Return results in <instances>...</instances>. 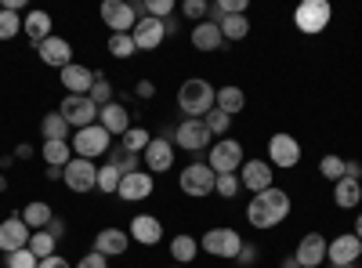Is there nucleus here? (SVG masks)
<instances>
[{
    "label": "nucleus",
    "instance_id": "f257e3e1",
    "mask_svg": "<svg viewBox=\"0 0 362 268\" xmlns=\"http://www.w3.org/2000/svg\"><path fill=\"white\" fill-rule=\"evenodd\" d=\"M286 214H290V196L283 189H276V185L257 192L247 203V218H250L254 228H276L279 221H286Z\"/></svg>",
    "mask_w": 362,
    "mask_h": 268
},
{
    "label": "nucleus",
    "instance_id": "f03ea898",
    "mask_svg": "<svg viewBox=\"0 0 362 268\" xmlns=\"http://www.w3.org/2000/svg\"><path fill=\"white\" fill-rule=\"evenodd\" d=\"M214 98H218V87H210L199 76H192L177 87V105L185 116H192V120H203V116L214 109Z\"/></svg>",
    "mask_w": 362,
    "mask_h": 268
},
{
    "label": "nucleus",
    "instance_id": "7ed1b4c3",
    "mask_svg": "<svg viewBox=\"0 0 362 268\" xmlns=\"http://www.w3.org/2000/svg\"><path fill=\"white\" fill-rule=\"evenodd\" d=\"M329 18H334V8H329L326 0H305V4H297V11H293V25L308 37L322 33L329 25Z\"/></svg>",
    "mask_w": 362,
    "mask_h": 268
},
{
    "label": "nucleus",
    "instance_id": "20e7f679",
    "mask_svg": "<svg viewBox=\"0 0 362 268\" xmlns=\"http://www.w3.org/2000/svg\"><path fill=\"white\" fill-rule=\"evenodd\" d=\"M58 112L66 116L69 127L83 131V127H95V124H98V112H102V109L90 102L87 95H66V98H62V109H58Z\"/></svg>",
    "mask_w": 362,
    "mask_h": 268
},
{
    "label": "nucleus",
    "instance_id": "39448f33",
    "mask_svg": "<svg viewBox=\"0 0 362 268\" xmlns=\"http://www.w3.org/2000/svg\"><path fill=\"white\" fill-rule=\"evenodd\" d=\"M199 247L206 254H214V257L232 261V257H239V250H243V235H239L235 228H210L199 240Z\"/></svg>",
    "mask_w": 362,
    "mask_h": 268
},
{
    "label": "nucleus",
    "instance_id": "423d86ee",
    "mask_svg": "<svg viewBox=\"0 0 362 268\" xmlns=\"http://www.w3.org/2000/svg\"><path fill=\"white\" fill-rule=\"evenodd\" d=\"M214 182H218V174L210 170V163H189L177 174V185L185 196H210L214 192Z\"/></svg>",
    "mask_w": 362,
    "mask_h": 268
},
{
    "label": "nucleus",
    "instance_id": "0eeeda50",
    "mask_svg": "<svg viewBox=\"0 0 362 268\" xmlns=\"http://www.w3.org/2000/svg\"><path fill=\"white\" fill-rule=\"evenodd\" d=\"M109 131L102 127V124H95V127H83V131H76L73 134V148H76V156H83V160H95V156H105L109 153Z\"/></svg>",
    "mask_w": 362,
    "mask_h": 268
},
{
    "label": "nucleus",
    "instance_id": "6e6552de",
    "mask_svg": "<svg viewBox=\"0 0 362 268\" xmlns=\"http://www.w3.org/2000/svg\"><path fill=\"white\" fill-rule=\"evenodd\" d=\"M239 167H243V145L225 138L218 145H210V170L214 174H235Z\"/></svg>",
    "mask_w": 362,
    "mask_h": 268
},
{
    "label": "nucleus",
    "instance_id": "1a4fd4ad",
    "mask_svg": "<svg viewBox=\"0 0 362 268\" xmlns=\"http://www.w3.org/2000/svg\"><path fill=\"white\" fill-rule=\"evenodd\" d=\"M66 189H73V192L98 189V167H95V160L73 156V160L66 163Z\"/></svg>",
    "mask_w": 362,
    "mask_h": 268
},
{
    "label": "nucleus",
    "instance_id": "9d476101",
    "mask_svg": "<svg viewBox=\"0 0 362 268\" xmlns=\"http://www.w3.org/2000/svg\"><path fill=\"white\" fill-rule=\"evenodd\" d=\"M268 163L272 167H297L300 163V145H297V138H290V134H272L268 138Z\"/></svg>",
    "mask_w": 362,
    "mask_h": 268
},
{
    "label": "nucleus",
    "instance_id": "9b49d317",
    "mask_svg": "<svg viewBox=\"0 0 362 268\" xmlns=\"http://www.w3.org/2000/svg\"><path fill=\"white\" fill-rule=\"evenodd\" d=\"M131 40H134L138 51H153V47H160V44L167 40V25H163L160 18L141 15V18L134 22V29H131Z\"/></svg>",
    "mask_w": 362,
    "mask_h": 268
},
{
    "label": "nucleus",
    "instance_id": "f8f14e48",
    "mask_svg": "<svg viewBox=\"0 0 362 268\" xmlns=\"http://www.w3.org/2000/svg\"><path fill=\"white\" fill-rule=\"evenodd\" d=\"M358 257H362V240L355 232H344V235L326 243V261L329 264H355Z\"/></svg>",
    "mask_w": 362,
    "mask_h": 268
},
{
    "label": "nucleus",
    "instance_id": "ddd939ff",
    "mask_svg": "<svg viewBox=\"0 0 362 268\" xmlns=\"http://www.w3.org/2000/svg\"><path fill=\"white\" fill-rule=\"evenodd\" d=\"M102 22L112 29V33H131L134 22H138V11L124 0H105L102 4Z\"/></svg>",
    "mask_w": 362,
    "mask_h": 268
},
{
    "label": "nucleus",
    "instance_id": "4468645a",
    "mask_svg": "<svg viewBox=\"0 0 362 268\" xmlns=\"http://www.w3.org/2000/svg\"><path fill=\"white\" fill-rule=\"evenodd\" d=\"M239 185L250 189L254 196L272 189V163L268 160H243V167H239Z\"/></svg>",
    "mask_w": 362,
    "mask_h": 268
},
{
    "label": "nucleus",
    "instance_id": "2eb2a0df",
    "mask_svg": "<svg viewBox=\"0 0 362 268\" xmlns=\"http://www.w3.org/2000/svg\"><path fill=\"white\" fill-rule=\"evenodd\" d=\"M174 141L181 145V148H189V153H199V148H206L210 145V127L203 124V120H181L177 124V131H174Z\"/></svg>",
    "mask_w": 362,
    "mask_h": 268
},
{
    "label": "nucleus",
    "instance_id": "dca6fc26",
    "mask_svg": "<svg viewBox=\"0 0 362 268\" xmlns=\"http://www.w3.org/2000/svg\"><path fill=\"white\" fill-rule=\"evenodd\" d=\"M116 196L124 203H141L153 196V174L148 170H134V174H124V182H119Z\"/></svg>",
    "mask_w": 362,
    "mask_h": 268
},
{
    "label": "nucleus",
    "instance_id": "f3484780",
    "mask_svg": "<svg viewBox=\"0 0 362 268\" xmlns=\"http://www.w3.org/2000/svg\"><path fill=\"white\" fill-rule=\"evenodd\" d=\"M29 235H33V228H29L22 218H8V221H0V250H4V254L25 250V247H29Z\"/></svg>",
    "mask_w": 362,
    "mask_h": 268
},
{
    "label": "nucleus",
    "instance_id": "a211bd4d",
    "mask_svg": "<svg viewBox=\"0 0 362 268\" xmlns=\"http://www.w3.org/2000/svg\"><path fill=\"white\" fill-rule=\"evenodd\" d=\"M37 54L44 58L47 66H54L58 73H62L66 66H73V44L62 40V37H54V33H51L44 44H37Z\"/></svg>",
    "mask_w": 362,
    "mask_h": 268
},
{
    "label": "nucleus",
    "instance_id": "6ab92c4d",
    "mask_svg": "<svg viewBox=\"0 0 362 268\" xmlns=\"http://www.w3.org/2000/svg\"><path fill=\"white\" fill-rule=\"evenodd\" d=\"M141 160H145L148 174H163V170L174 167V145L167 138H153V141H148V148L141 153Z\"/></svg>",
    "mask_w": 362,
    "mask_h": 268
},
{
    "label": "nucleus",
    "instance_id": "aec40b11",
    "mask_svg": "<svg viewBox=\"0 0 362 268\" xmlns=\"http://www.w3.org/2000/svg\"><path fill=\"white\" fill-rule=\"evenodd\" d=\"M127 247H131V232L124 228H102L95 235V254L102 257H119V254H127Z\"/></svg>",
    "mask_w": 362,
    "mask_h": 268
},
{
    "label": "nucleus",
    "instance_id": "412c9836",
    "mask_svg": "<svg viewBox=\"0 0 362 268\" xmlns=\"http://www.w3.org/2000/svg\"><path fill=\"white\" fill-rule=\"evenodd\" d=\"M293 257L300 261V268H319L326 261V240H322L319 232H308L305 240L297 243V254Z\"/></svg>",
    "mask_w": 362,
    "mask_h": 268
},
{
    "label": "nucleus",
    "instance_id": "4be33fe9",
    "mask_svg": "<svg viewBox=\"0 0 362 268\" xmlns=\"http://www.w3.org/2000/svg\"><path fill=\"white\" fill-rule=\"evenodd\" d=\"M131 240H138L141 247H156L163 240V225L153 218V214H138L131 221Z\"/></svg>",
    "mask_w": 362,
    "mask_h": 268
},
{
    "label": "nucleus",
    "instance_id": "5701e85b",
    "mask_svg": "<svg viewBox=\"0 0 362 268\" xmlns=\"http://www.w3.org/2000/svg\"><path fill=\"white\" fill-rule=\"evenodd\" d=\"M62 87L69 95H90V87H95V73H90L87 66H80V62H73V66L62 69Z\"/></svg>",
    "mask_w": 362,
    "mask_h": 268
},
{
    "label": "nucleus",
    "instance_id": "b1692460",
    "mask_svg": "<svg viewBox=\"0 0 362 268\" xmlns=\"http://www.w3.org/2000/svg\"><path fill=\"white\" fill-rule=\"evenodd\" d=\"M98 124H102L109 134H119V138H124V134L131 131V116H127V109L119 105V102H109V105L98 112Z\"/></svg>",
    "mask_w": 362,
    "mask_h": 268
},
{
    "label": "nucleus",
    "instance_id": "393cba45",
    "mask_svg": "<svg viewBox=\"0 0 362 268\" xmlns=\"http://www.w3.org/2000/svg\"><path fill=\"white\" fill-rule=\"evenodd\" d=\"M221 44H225L221 25H214L210 18L196 22V29H192V47H196V51H218Z\"/></svg>",
    "mask_w": 362,
    "mask_h": 268
},
{
    "label": "nucleus",
    "instance_id": "a878e982",
    "mask_svg": "<svg viewBox=\"0 0 362 268\" xmlns=\"http://www.w3.org/2000/svg\"><path fill=\"white\" fill-rule=\"evenodd\" d=\"M22 33L33 40V47L44 44V40L51 37V15H47V11H29L25 22H22Z\"/></svg>",
    "mask_w": 362,
    "mask_h": 268
},
{
    "label": "nucleus",
    "instance_id": "bb28decb",
    "mask_svg": "<svg viewBox=\"0 0 362 268\" xmlns=\"http://www.w3.org/2000/svg\"><path fill=\"white\" fill-rule=\"evenodd\" d=\"M334 203L341 206V211H355V203H362V185L355 182V177H341V182L334 185Z\"/></svg>",
    "mask_w": 362,
    "mask_h": 268
},
{
    "label": "nucleus",
    "instance_id": "cd10ccee",
    "mask_svg": "<svg viewBox=\"0 0 362 268\" xmlns=\"http://www.w3.org/2000/svg\"><path fill=\"white\" fill-rule=\"evenodd\" d=\"M18 218H22L29 228H33V232H40V228L51 225L54 214H51V206H47L44 199H33V203H25V206H22V214H18Z\"/></svg>",
    "mask_w": 362,
    "mask_h": 268
},
{
    "label": "nucleus",
    "instance_id": "c85d7f7f",
    "mask_svg": "<svg viewBox=\"0 0 362 268\" xmlns=\"http://www.w3.org/2000/svg\"><path fill=\"white\" fill-rule=\"evenodd\" d=\"M40 134H44V141H69L66 116L62 112H47L44 120H40Z\"/></svg>",
    "mask_w": 362,
    "mask_h": 268
},
{
    "label": "nucleus",
    "instance_id": "c756f323",
    "mask_svg": "<svg viewBox=\"0 0 362 268\" xmlns=\"http://www.w3.org/2000/svg\"><path fill=\"white\" fill-rule=\"evenodd\" d=\"M214 105H218L221 112L235 116V112H243V105H247V95L239 91V87H218V98H214Z\"/></svg>",
    "mask_w": 362,
    "mask_h": 268
},
{
    "label": "nucleus",
    "instance_id": "7c9ffc66",
    "mask_svg": "<svg viewBox=\"0 0 362 268\" xmlns=\"http://www.w3.org/2000/svg\"><path fill=\"white\" fill-rule=\"evenodd\" d=\"M73 160V145L69 141H44V163L47 167H66Z\"/></svg>",
    "mask_w": 362,
    "mask_h": 268
},
{
    "label": "nucleus",
    "instance_id": "2f4dec72",
    "mask_svg": "<svg viewBox=\"0 0 362 268\" xmlns=\"http://www.w3.org/2000/svg\"><path fill=\"white\" fill-rule=\"evenodd\" d=\"M170 254H174V261H181V264H189L196 254H199V240H192V235H174L170 240Z\"/></svg>",
    "mask_w": 362,
    "mask_h": 268
},
{
    "label": "nucleus",
    "instance_id": "473e14b6",
    "mask_svg": "<svg viewBox=\"0 0 362 268\" xmlns=\"http://www.w3.org/2000/svg\"><path fill=\"white\" fill-rule=\"evenodd\" d=\"M218 25H221V37H225V40H243V37L250 33L247 15H225Z\"/></svg>",
    "mask_w": 362,
    "mask_h": 268
},
{
    "label": "nucleus",
    "instance_id": "72a5a7b5",
    "mask_svg": "<svg viewBox=\"0 0 362 268\" xmlns=\"http://www.w3.org/2000/svg\"><path fill=\"white\" fill-rule=\"evenodd\" d=\"M54 247H58V240L47 232V228H40V232H33L29 235V250L37 254V261H44V257H51L54 254Z\"/></svg>",
    "mask_w": 362,
    "mask_h": 268
},
{
    "label": "nucleus",
    "instance_id": "f704fd0d",
    "mask_svg": "<svg viewBox=\"0 0 362 268\" xmlns=\"http://www.w3.org/2000/svg\"><path fill=\"white\" fill-rule=\"evenodd\" d=\"M119 182H124V174H119V167H116V163H105V167H98V192L112 196V192L119 189Z\"/></svg>",
    "mask_w": 362,
    "mask_h": 268
},
{
    "label": "nucleus",
    "instance_id": "c9c22d12",
    "mask_svg": "<svg viewBox=\"0 0 362 268\" xmlns=\"http://www.w3.org/2000/svg\"><path fill=\"white\" fill-rule=\"evenodd\" d=\"M148 141H153V134H148L145 127H131L127 134H124V148H127V153H145V148H148Z\"/></svg>",
    "mask_w": 362,
    "mask_h": 268
},
{
    "label": "nucleus",
    "instance_id": "e433bc0d",
    "mask_svg": "<svg viewBox=\"0 0 362 268\" xmlns=\"http://www.w3.org/2000/svg\"><path fill=\"white\" fill-rule=\"evenodd\" d=\"M138 47H134V40H131V33H112L109 37V54L112 58H131Z\"/></svg>",
    "mask_w": 362,
    "mask_h": 268
},
{
    "label": "nucleus",
    "instance_id": "4c0bfd02",
    "mask_svg": "<svg viewBox=\"0 0 362 268\" xmlns=\"http://www.w3.org/2000/svg\"><path fill=\"white\" fill-rule=\"evenodd\" d=\"M319 174L326 177V182L337 185L341 177H344V160H341V156H322V160H319Z\"/></svg>",
    "mask_w": 362,
    "mask_h": 268
},
{
    "label": "nucleus",
    "instance_id": "58836bf2",
    "mask_svg": "<svg viewBox=\"0 0 362 268\" xmlns=\"http://www.w3.org/2000/svg\"><path fill=\"white\" fill-rule=\"evenodd\" d=\"M203 124L210 127V134H225V131L232 127V116H228V112H221V109L214 105V109H210V112L203 116Z\"/></svg>",
    "mask_w": 362,
    "mask_h": 268
},
{
    "label": "nucleus",
    "instance_id": "ea45409f",
    "mask_svg": "<svg viewBox=\"0 0 362 268\" xmlns=\"http://www.w3.org/2000/svg\"><path fill=\"white\" fill-rule=\"evenodd\" d=\"M22 33V22H18V11H4L0 8V40H11Z\"/></svg>",
    "mask_w": 362,
    "mask_h": 268
},
{
    "label": "nucleus",
    "instance_id": "a19ab883",
    "mask_svg": "<svg viewBox=\"0 0 362 268\" xmlns=\"http://www.w3.org/2000/svg\"><path fill=\"white\" fill-rule=\"evenodd\" d=\"M90 102H95L98 109H105L109 102H112V87H109V80L105 76H95V87H90V95H87Z\"/></svg>",
    "mask_w": 362,
    "mask_h": 268
},
{
    "label": "nucleus",
    "instance_id": "79ce46f5",
    "mask_svg": "<svg viewBox=\"0 0 362 268\" xmlns=\"http://www.w3.org/2000/svg\"><path fill=\"white\" fill-rule=\"evenodd\" d=\"M109 163H116L119 174H134V170H141V156H138V153H127V148H124V153H116Z\"/></svg>",
    "mask_w": 362,
    "mask_h": 268
},
{
    "label": "nucleus",
    "instance_id": "37998d69",
    "mask_svg": "<svg viewBox=\"0 0 362 268\" xmlns=\"http://www.w3.org/2000/svg\"><path fill=\"white\" fill-rule=\"evenodd\" d=\"M145 15H148V18L167 22V18L174 15V0H148V4H145Z\"/></svg>",
    "mask_w": 362,
    "mask_h": 268
},
{
    "label": "nucleus",
    "instance_id": "c03bdc74",
    "mask_svg": "<svg viewBox=\"0 0 362 268\" xmlns=\"http://www.w3.org/2000/svg\"><path fill=\"white\" fill-rule=\"evenodd\" d=\"M214 192H218V196H225V199H232V196L239 192V177H235V174H218Z\"/></svg>",
    "mask_w": 362,
    "mask_h": 268
},
{
    "label": "nucleus",
    "instance_id": "a18cd8bd",
    "mask_svg": "<svg viewBox=\"0 0 362 268\" xmlns=\"http://www.w3.org/2000/svg\"><path fill=\"white\" fill-rule=\"evenodd\" d=\"M40 261H37V254L33 250H15V254H8V268H37Z\"/></svg>",
    "mask_w": 362,
    "mask_h": 268
},
{
    "label": "nucleus",
    "instance_id": "49530a36",
    "mask_svg": "<svg viewBox=\"0 0 362 268\" xmlns=\"http://www.w3.org/2000/svg\"><path fill=\"white\" fill-rule=\"evenodd\" d=\"M181 15L203 22V15H210V4H206V0H185V4H181Z\"/></svg>",
    "mask_w": 362,
    "mask_h": 268
},
{
    "label": "nucleus",
    "instance_id": "de8ad7c7",
    "mask_svg": "<svg viewBox=\"0 0 362 268\" xmlns=\"http://www.w3.org/2000/svg\"><path fill=\"white\" fill-rule=\"evenodd\" d=\"M76 268H109V261H105L102 254H95V250H90V254H83V257L76 261Z\"/></svg>",
    "mask_w": 362,
    "mask_h": 268
},
{
    "label": "nucleus",
    "instance_id": "09e8293b",
    "mask_svg": "<svg viewBox=\"0 0 362 268\" xmlns=\"http://www.w3.org/2000/svg\"><path fill=\"white\" fill-rule=\"evenodd\" d=\"M47 232L54 235V240H66V221H62V218H51V225H47Z\"/></svg>",
    "mask_w": 362,
    "mask_h": 268
},
{
    "label": "nucleus",
    "instance_id": "8fccbe9b",
    "mask_svg": "<svg viewBox=\"0 0 362 268\" xmlns=\"http://www.w3.org/2000/svg\"><path fill=\"white\" fill-rule=\"evenodd\" d=\"M37 268H69V261H66V257H58V254H51V257H44Z\"/></svg>",
    "mask_w": 362,
    "mask_h": 268
},
{
    "label": "nucleus",
    "instance_id": "3c124183",
    "mask_svg": "<svg viewBox=\"0 0 362 268\" xmlns=\"http://www.w3.org/2000/svg\"><path fill=\"white\" fill-rule=\"evenodd\" d=\"M138 98H156V83L153 80H141L138 83Z\"/></svg>",
    "mask_w": 362,
    "mask_h": 268
},
{
    "label": "nucleus",
    "instance_id": "603ef678",
    "mask_svg": "<svg viewBox=\"0 0 362 268\" xmlns=\"http://www.w3.org/2000/svg\"><path fill=\"white\" fill-rule=\"evenodd\" d=\"M344 177H362V163H355V160H344Z\"/></svg>",
    "mask_w": 362,
    "mask_h": 268
},
{
    "label": "nucleus",
    "instance_id": "864d4df0",
    "mask_svg": "<svg viewBox=\"0 0 362 268\" xmlns=\"http://www.w3.org/2000/svg\"><path fill=\"white\" fill-rule=\"evenodd\" d=\"M254 257H257V250L243 243V250H239V264H254Z\"/></svg>",
    "mask_w": 362,
    "mask_h": 268
},
{
    "label": "nucleus",
    "instance_id": "5fc2aeb1",
    "mask_svg": "<svg viewBox=\"0 0 362 268\" xmlns=\"http://www.w3.org/2000/svg\"><path fill=\"white\" fill-rule=\"evenodd\" d=\"M15 156H18V160H29V156H33V145H29V141H22V145L15 148Z\"/></svg>",
    "mask_w": 362,
    "mask_h": 268
},
{
    "label": "nucleus",
    "instance_id": "6e6d98bb",
    "mask_svg": "<svg viewBox=\"0 0 362 268\" xmlns=\"http://www.w3.org/2000/svg\"><path fill=\"white\" fill-rule=\"evenodd\" d=\"M283 268H300V261H297V257H286V261H283Z\"/></svg>",
    "mask_w": 362,
    "mask_h": 268
},
{
    "label": "nucleus",
    "instance_id": "4d7b16f0",
    "mask_svg": "<svg viewBox=\"0 0 362 268\" xmlns=\"http://www.w3.org/2000/svg\"><path fill=\"white\" fill-rule=\"evenodd\" d=\"M355 235H358V240H362V214H358V221H355Z\"/></svg>",
    "mask_w": 362,
    "mask_h": 268
},
{
    "label": "nucleus",
    "instance_id": "13d9d810",
    "mask_svg": "<svg viewBox=\"0 0 362 268\" xmlns=\"http://www.w3.org/2000/svg\"><path fill=\"white\" fill-rule=\"evenodd\" d=\"M4 189H8V177H4V174H0V192H4Z\"/></svg>",
    "mask_w": 362,
    "mask_h": 268
},
{
    "label": "nucleus",
    "instance_id": "bf43d9fd",
    "mask_svg": "<svg viewBox=\"0 0 362 268\" xmlns=\"http://www.w3.org/2000/svg\"><path fill=\"white\" fill-rule=\"evenodd\" d=\"M334 268H355V264H334Z\"/></svg>",
    "mask_w": 362,
    "mask_h": 268
},
{
    "label": "nucleus",
    "instance_id": "052dcab7",
    "mask_svg": "<svg viewBox=\"0 0 362 268\" xmlns=\"http://www.w3.org/2000/svg\"><path fill=\"white\" fill-rule=\"evenodd\" d=\"M170 268H185V264H170Z\"/></svg>",
    "mask_w": 362,
    "mask_h": 268
}]
</instances>
